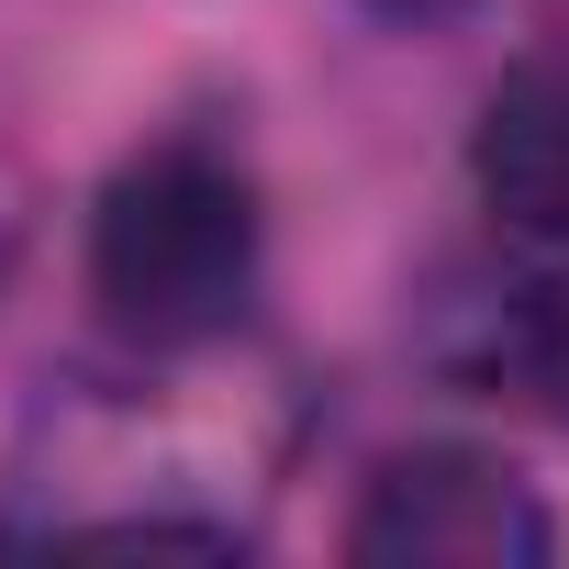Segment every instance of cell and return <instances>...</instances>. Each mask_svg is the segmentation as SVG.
<instances>
[{
	"label": "cell",
	"instance_id": "cell-1",
	"mask_svg": "<svg viewBox=\"0 0 569 569\" xmlns=\"http://www.w3.org/2000/svg\"><path fill=\"white\" fill-rule=\"evenodd\" d=\"M279 458V380H68L12 447L0 547H257Z\"/></svg>",
	"mask_w": 569,
	"mask_h": 569
},
{
	"label": "cell",
	"instance_id": "cell-2",
	"mask_svg": "<svg viewBox=\"0 0 569 569\" xmlns=\"http://www.w3.org/2000/svg\"><path fill=\"white\" fill-rule=\"evenodd\" d=\"M257 179L201 134L134 146L90 201V302L146 358H212L257 302Z\"/></svg>",
	"mask_w": 569,
	"mask_h": 569
},
{
	"label": "cell",
	"instance_id": "cell-3",
	"mask_svg": "<svg viewBox=\"0 0 569 569\" xmlns=\"http://www.w3.org/2000/svg\"><path fill=\"white\" fill-rule=\"evenodd\" d=\"M547 547V502L480 447H402L369 469L347 513V558L369 569H536Z\"/></svg>",
	"mask_w": 569,
	"mask_h": 569
},
{
	"label": "cell",
	"instance_id": "cell-4",
	"mask_svg": "<svg viewBox=\"0 0 569 569\" xmlns=\"http://www.w3.org/2000/svg\"><path fill=\"white\" fill-rule=\"evenodd\" d=\"M425 358L491 402L569 413V291L558 279H447L425 302Z\"/></svg>",
	"mask_w": 569,
	"mask_h": 569
},
{
	"label": "cell",
	"instance_id": "cell-5",
	"mask_svg": "<svg viewBox=\"0 0 569 569\" xmlns=\"http://www.w3.org/2000/svg\"><path fill=\"white\" fill-rule=\"evenodd\" d=\"M469 179H480V212L513 246L569 257V57H536L480 101Z\"/></svg>",
	"mask_w": 569,
	"mask_h": 569
},
{
	"label": "cell",
	"instance_id": "cell-6",
	"mask_svg": "<svg viewBox=\"0 0 569 569\" xmlns=\"http://www.w3.org/2000/svg\"><path fill=\"white\" fill-rule=\"evenodd\" d=\"M380 23H447V12H469V0H369Z\"/></svg>",
	"mask_w": 569,
	"mask_h": 569
}]
</instances>
